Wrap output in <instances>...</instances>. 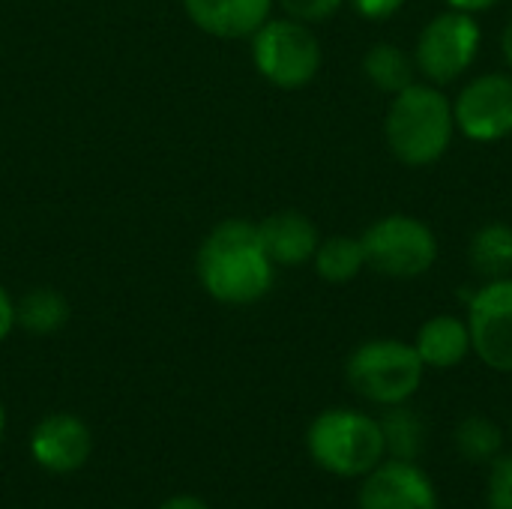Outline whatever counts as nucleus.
<instances>
[{
	"instance_id": "24",
	"label": "nucleus",
	"mask_w": 512,
	"mask_h": 509,
	"mask_svg": "<svg viewBox=\"0 0 512 509\" xmlns=\"http://www.w3.org/2000/svg\"><path fill=\"white\" fill-rule=\"evenodd\" d=\"M12 330H15V300H12V294L0 285V345L9 339Z\"/></svg>"
},
{
	"instance_id": "4",
	"label": "nucleus",
	"mask_w": 512,
	"mask_h": 509,
	"mask_svg": "<svg viewBox=\"0 0 512 509\" xmlns=\"http://www.w3.org/2000/svg\"><path fill=\"white\" fill-rule=\"evenodd\" d=\"M423 360L414 345L375 339L360 345L348 360V384L375 405H405L423 384Z\"/></svg>"
},
{
	"instance_id": "6",
	"label": "nucleus",
	"mask_w": 512,
	"mask_h": 509,
	"mask_svg": "<svg viewBox=\"0 0 512 509\" xmlns=\"http://www.w3.org/2000/svg\"><path fill=\"white\" fill-rule=\"evenodd\" d=\"M360 243L366 252V267L393 279L423 276L438 258L435 234L414 216H387L375 222Z\"/></svg>"
},
{
	"instance_id": "25",
	"label": "nucleus",
	"mask_w": 512,
	"mask_h": 509,
	"mask_svg": "<svg viewBox=\"0 0 512 509\" xmlns=\"http://www.w3.org/2000/svg\"><path fill=\"white\" fill-rule=\"evenodd\" d=\"M159 509H210L201 498H195V495H174V498H168L165 504H159Z\"/></svg>"
},
{
	"instance_id": "15",
	"label": "nucleus",
	"mask_w": 512,
	"mask_h": 509,
	"mask_svg": "<svg viewBox=\"0 0 512 509\" xmlns=\"http://www.w3.org/2000/svg\"><path fill=\"white\" fill-rule=\"evenodd\" d=\"M69 315V300L54 288H30L21 300H15V327L30 336H54L66 327Z\"/></svg>"
},
{
	"instance_id": "11",
	"label": "nucleus",
	"mask_w": 512,
	"mask_h": 509,
	"mask_svg": "<svg viewBox=\"0 0 512 509\" xmlns=\"http://www.w3.org/2000/svg\"><path fill=\"white\" fill-rule=\"evenodd\" d=\"M357 509H438V495L414 462L390 459L363 477Z\"/></svg>"
},
{
	"instance_id": "8",
	"label": "nucleus",
	"mask_w": 512,
	"mask_h": 509,
	"mask_svg": "<svg viewBox=\"0 0 512 509\" xmlns=\"http://www.w3.org/2000/svg\"><path fill=\"white\" fill-rule=\"evenodd\" d=\"M471 351L495 372H512V276L495 279L471 297Z\"/></svg>"
},
{
	"instance_id": "14",
	"label": "nucleus",
	"mask_w": 512,
	"mask_h": 509,
	"mask_svg": "<svg viewBox=\"0 0 512 509\" xmlns=\"http://www.w3.org/2000/svg\"><path fill=\"white\" fill-rule=\"evenodd\" d=\"M417 354L423 366L432 369H453L459 366L468 351H471V330L462 318L453 315H438L426 321L417 333Z\"/></svg>"
},
{
	"instance_id": "27",
	"label": "nucleus",
	"mask_w": 512,
	"mask_h": 509,
	"mask_svg": "<svg viewBox=\"0 0 512 509\" xmlns=\"http://www.w3.org/2000/svg\"><path fill=\"white\" fill-rule=\"evenodd\" d=\"M504 57H507V63H510L512 69V21L507 24V30H504Z\"/></svg>"
},
{
	"instance_id": "19",
	"label": "nucleus",
	"mask_w": 512,
	"mask_h": 509,
	"mask_svg": "<svg viewBox=\"0 0 512 509\" xmlns=\"http://www.w3.org/2000/svg\"><path fill=\"white\" fill-rule=\"evenodd\" d=\"M363 69L369 81L384 93H402L405 87L414 84V60L399 45H390V42L369 48Z\"/></svg>"
},
{
	"instance_id": "21",
	"label": "nucleus",
	"mask_w": 512,
	"mask_h": 509,
	"mask_svg": "<svg viewBox=\"0 0 512 509\" xmlns=\"http://www.w3.org/2000/svg\"><path fill=\"white\" fill-rule=\"evenodd\" d=\"M489 509H512V456H501L489 474Z\"/></svg>"
},
{
	"instance_id": "16",
	"label": "nucleus",
	"mask_w": 512,
	"mask_h": 509,
	"mask_svg": "<svg viewBox=\"0 0 512 509\" xmlns=\"http://www.w3.org/2000/svg\"><path fill=\"white\" fill-rule=\"evenodd\" d=\"M471 264L489 282L512 276V228L504 222L483 225L471 240Z\"/></svg>"
},
{
	"instance_id": "13",
	"label": "nucleus",
	"mask_w": 512,
	"mask_h": 509,
	"mask_svg": "<svg viewBox=\"0 0 512 509\" xmlns=\"http://www.w3.org/2000/svg\"><path fill=\"white\" fill-rule=\"evenodd\" d=\"M258 234H261V246L267 258L276 267H300L312 261L321 243L312 219L297 210H279L267 216L264 222H258Z\"/></svg>"
},
{
	"instance_id": "26",
	"label": "nucleus",
	"mask_w": 512,
	"mask_h": 509,
	"mask_svg": "<svg viewBox=\"0 0 512 509\" xmlns=\"http://www.w3.org/2000/svg\"><path fill=\"white\" fill-rule=\"evenodd\" d=\"M453 9H459V12H480V9H489V6H495L498 0H447Z\"/></svg>"
},
{
	"instance_id": "1",
	"label": "nucleus",
	"mask_w": 512,
	"mask_h": 509,
	"mask_svg": "<svg viewBox=\"0 0 512 509\" xmlns=\"http://www.w3.org/2000/svg\"><path fill=\"white\" fill-rule=\"evenodd\" d=\"M195 273L207 297L216 303L252 306L270 294L276 264L261 246L258 225L246 219H225L204 237Z\"/></svg>"
},
{
	"instance_id": "22",
	"label": "nucleus",
	"mask_w": 512,
	"mask_h": 509,
	"mask_svg": "<svg viewBox=\"0 0 512 509\" xmlns=\"http://www.w3.org/2000/svg\"><path fill=\"white\" fill-rule=\"evenodd\" d=\"M279 6L288 12V18H297L303 24H315V21L336 15L342 0H279Z\"/></svg>"
},
{
	"instance_id": "3",
	"label": "nucleus",
	"mask_w": 512,
	"mask_h": 509,
	"mask_svg": "<svg viewBox=\"0 0 512 509\" xmlns=\"http://www.w3.org/2000/svg\"><path fill=\"white\" fill-rule=\"evenodd\" d=\"M312 462L333 477H366L384 462L381 423L348 408H333L315 417L306 435Z\"/></svg>"
},
{
	"instance_id": "10",
	"label": "nucleus",
	"mask_w": 512,
	"mask_h": 509,
	"mask_svg": "<svg viewBox=\"0 0 512 509\" xmlns=\"http://www.w3.org/2000/svg\"><path fill=\"white\" fill-rule=\"evenodd\" d=\"M93 453V435L75 414H48L30 432V456L48 474H75Z\"/></svg>"
},
{
	"instance_id": "9",
	"label": "nucleus",
	"mask_w": 512,
	"mask_h": 509,
	"mask_svg": "<svg viewBox=\"0 0 512 509\" xmlns=\"http://www.w3.org/2000/svg\"><path fill=\"white\" fill-rule=\"evenodd\" d=\"M456 126L471 141H501L512 132V78L492 72L474 78L453 105Z\"/></svg>"
},
{
	"instance_id": "2",
	"label": "nucleus",
	"mask_w": 512,
	"mask_h": 509,
	"mask_svg": "<svg viewBox=\"0 0 512 509\" xmlns=\"http://www.w3.org/2000/svg\"><path fill=\"white\" fill-rule=\"evenodd\" d=\"M453 129V105L429 84H411L396 93L387 114V144L405 165L438 162L453 141Z\"/></svg>"
},
{
	"instance_id": "28",
	"label": "nucleus",
	"mask_w": 512,
	"mask_h": 509,
	"mask_svg": "<svg viewBox=\"0 0 512 509\" xmlns=\"http://www.w3.org/2000/svg\"><path fill=\"white\" fill-rule=\"evenodd\" d=\"M3 432H6V408L0 402V441H3Z\"/></svg>"
},
{
	"instance_id": "20",
	"label": "nucleus",
	"mask_w": 512,
	"mask_h": 509,
	"mask_svg": "<svg viewBox=\"0 0 512 509\" xmlns=\"http://www.w3.org/2000/svg\"><path fill=\"white\" fill-rule=\"evenodd\" d=\"M456 447H459V456L468 462H492V459H498V453L504 447V435L489 417L477 414V417H465L459 423Z\"/></svg>"
},
{
	"instance_id": "12",
	"label": "nucleus",
	"mask_w": 512,
	"mask_h": 509,
	"mask_svg": "<svg viewBox=\"0 0 512 509\" xmlns=\"http://www.w3.org/2000/svg\"><path fill=\"white\" fill-rule=\"evenodd\" d=\"M276 0H183L189 21L216 39H246L273 12Z\"/></svg>"
},
{
	"instance_id": "5",
	"label": "nucleus",
	"mask_w": 512,
	"mask_h": 509,
	"mask_svg": "<svg viewBox=\"0 0 512 509\" xmlns=\"http://www.w3.org/2000/svg\"><path fill=\"white\" fill-rule=\"evenodd\" d=\"M255 69L282 90L306 87L321 69V42L297 18H267L252 33Z\"/></svg>"
},
{
	"instance_id": "7",
	"label": "nucleus",
	"mask_w": 512,
	"mask_h": 509,
	"mask_svg": "<svg viewBox=\"0 0 512 509\" xmlns=\"http://www.w3.org/2000/svg\"><path fill=\"white\" fill-rule=\"evenodd\" d=\"M480 48V27L471 12H444L426 24L417 39V66L429 81L450 84L456 81L477 57Z\"/></svg>"
},
{
	"instance_id": "23",
	"label": "nucleus",
	"mask_w": 512,
	"mask_h": 509,
	"mask_svg": "<svg viewBox=\"0 0 512 509\" xmlns=\"http://www.w3.org/2000/svg\"><path fill=\"white\" fill-rule=\"evenodd\" d=\"M354 9L366 18H390L393 12L402 9L405 0H351Z\"/></svg>"
},
{
	"instance_id": "17",
	"label": "nucleus",
	"mask_w": 512,
	"mask_h": 509,
	"mask_svg": "<svg viewBox=\"0 0 512 509\" xmlns=\"http://www.w3.org/2000/svg\"><path fill=\"white\" fill-rule=\"evenodd\" d=\"M378 423H381V435H384V453L399 462H417V456L423 453V444H426L423 417L405 405H390V411Z\"/></svg>"
},
{
	"instance_id": "18",
	"label": "nucleus",
	"mask_w": 512,
	"mask_h": 509,
	"mask_svg": "<svg viewBox=\"0 0 512 509\" xmlns=\"http://www.w3.org/2000/svg\"><path fill=\"white\" fill-rule=\"evenodd\" d=\"M312 261H315V270L321 279L342 285V282H351L366 267V252H363V243L357 237L339 234V237L321 240Z\"/></svg>"
}]
</instances>
